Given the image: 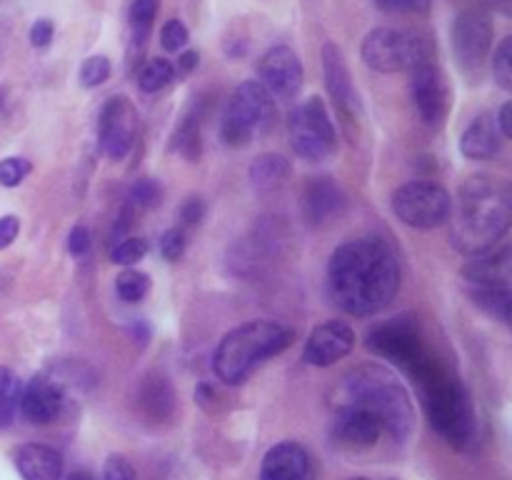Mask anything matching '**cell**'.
<instances>
[{"mask_svg": "<svg viewBox=\"0 0 512 480\" xmlns=\"http://www.w3.org/2000/svg\"><path fill=\"white\" fill-rule=\"evenodd\" d=\"M400 290V263L380 238L348 240L328 263V295L348 315H375Z\"/></svg>", "mask_w": 512, "mask_h": 480, "instance_id": "6da1fadb", "label": "cell"}, {"mask_svg": "<svg viewBox=\"0 0 512 480\" xmlns=\"http://www.w3.org/2000/svg\"><path fill=\"white\" fill-rule=\"evenodd\" d=\"M453 213V245L465 255H483L505 238L512 220L510 188L490 175H473L463 183Z\"/></svg>", "mask_w": 512, "mask_h": 480, "instance_id": "7a4b0ae2", "label": "cell"}, {"mask_svg": "<svg viewBox=\"0 0 512 480\" xmlns=\"http://www.w3.org/2000/svg\"><path fill=\"white\" fill-rule=\"evenodd\" d=\"M353 405L373 413L395 443H405L413 435L415 413L405 385L383 365H363L340 380L335 390V408Z\"/></svg>", "mask_w": 512, "mask_h": 480, "instance_id": "3957f363", "label": "cell"}, {"mask_svg": "<svg viewBox=\"0 0 512 480\" xmlns=\"http://www.w3.org/2000/svg\"><path fill=\"white\" fill-rule=\"evenodd\" d=\"M410 375L418 383L420 403L430 425L448 440L453 448L470 450L478 440V418L468 388L445 370L423 360Z\"/></svg>", "mask_w": 512, "mask_h": 480, "instance_id": "277c9868", "label": "cell"}, {"mask_svg": "<svg viewBox=\"0 0 512 480\" xmlns=\"http://www.w3.org/2000/svg\"><path fill=\"white\" fill-rule=\"evenodd\" d=\"M293 333L273 320H250L238 325L220 340L213 355V368L223 383L240 385L258 365L283 353Z\"/></svg>", "mask_w": 512, "mask_h": 480, "instance_id": "5b68a950", "label": "cell"}, {"mask_svg": "<svg viewBox=\"0 0 512 480\" xmlns=\"http://www.w3.org/2000/svg\"><path fill=\"white\" fill-rule=\"evenodd\" d=\"M270 118H273V95L258 80H245L225 105L220 138L225 140V145L243 148L268 128Z\"/></svg>", "mask_w": 512, "mask_h": 480, "instance_id": "8992f818", "label": "cell"}, {"mask_svg": "<svg viewBox=\"0 0 512 480\" xmlns=\"http://www.w3.org/2000/svg\"><path fill=\"white\" fill-rule=\"evenodd\" d=\"M288 135L293 153L298 158L320 163L330 158L338 148V135H335L333 118L328 113V105L323 98H308L290 113Z\"/></svg>", "mask_w": 512, "mask_h": 480, "instance_id": "52a82bcc", "label": "cell"}, {"mask_svg": "<svg viewBox=\"0 0 512 480\" xmlns=\"http://www.w3.org/2000/svg\"><path fill=\"white\" fill-rule=\"evenodd\" d=\"M393 210L405 225L418 230H430L443 225L450 218L453 200L450 193L438 183H415L403 185L393 195Z\"/></svg>", "mask_w": 512, "mask_h": 480, "instance_id": "ba28073f", "label": "cell"}, {"mask_svg": "<svg viewBox=\"0 0 512 480\" xmlns=\"http://www.w3.org/2000/svg\"><path fill=\"white\" fill-rule=\"evenodd\" d=\"M360 53H363L365 65L378 70V73H403V70H410L415 63L425 60L418 40L395 28L370 30L365 35Z\"/></svg>", "mask_w": 512, "mask_h": 480, "instance_id": "9c48e42d", "label": "cell"}, {"mask_svg": "<svg viewBox=\"0 0 512 480\" xmlns=\"http://www.w3.org/2000/svg\"><path fill=\"white\" fill-rule=\"evenodd\" d=\"M495 25L485 10L468 8L455 18L453 30H450V43L458 63L465 70H478L488 60L490 48H493Z\"/></svg>", "mask_w": 512, "mask_h": 480, "instance_id": "30bf717a", "label": "cell"}, {"mask_svg": "<svg viewBox=\"0 0 512 480\" xmlns=\"http://www.w3.org/2000/svg\"><path fill=\"white\" fill-rule=\"evenodd\" d=\"M138 135V110L125 95H115L100 110L98 140L110 160H123Z\"/></svg>", "mask_w": 512, "mask_h": 480, "instance_id": "8fae6325", "label": "cell"}, {"mask_svg": "<svg viewBox=\"0 0 512 480\" xmlns=\"http://www.w3.org/2000/svg\"><path fill=\"white\" fill-rule=\"evenodd\" d=\"M410 93H413L415 108L425 125H443L450 110V88L443 70L430 60H420L410 68Z\"/></svg>", "mask_w": 512, "mask_h": 480, "instance_id": "7c38bea8", "label": "cell"}, {"mask_svg": "<svg viewBox=\"0 0 512 480\" xmlns=\"http://www.w3.org/2000/svg\"><path fill=\"white\" fill-rule=\"evenodd\" d=\"M258 83L268 90L273 98L290 100L300 93L303 88V63H300L298 53L288 45H275L263 55L258 65Z\"/></svg>", "mask_w": 512, "mask_h": 480, "instance_id": "4fadbf2b", "label": "cell"}, {"mask_svg": "<svg viewBox=\"0 0 512 480\" xmlns=\"http://www.w3.org/2000/svg\"><path fill=\"white\" fill-rule=\"evenodd\" d=\"M368 348L385 355V358H393L395 363L405 365L408 370L425 358L423 348H420L418 328L410 318H395L393 323L380 325L378 330L370 333Z\"/></svg>", "mask_w": 512, "mask_h": 480, "instance_id": "5bb4252c", "label": "cell"}, {"mask_svg": "<svg viewBox=\"0 0 512 480\" xmlns=\"http://www.w3.org/2000/svg\"><path fill=\"white\" fill-rule=\"evenodd\" d=\"M353 345L355 330L348 323H340V320H328V323L318 325L308 335L303 360L308 365H315V368H330L338 360H343L353 350Z\"/></svg>", "mask_w": 512, "mask_h": 480, "instance_id": "9a60e30c", "label": "cell"}, {"mask_svg": "<svg viewBox=\"0 0 512 480\" xmlns=\"http://www.w3.org/2000/svg\"><path fill=\"white\" fill-rule=\"evenodd\" d=\"M323 73H325V88H328L330 98H333L335 108L340 110L343 118L355 120L360 115V95L355 90L353 75H350L348 63H345L343 50L335 43L323 45Z\"/></svg>", "mask_w": 512, "mask_h": 480, "instance_id": "2e32d148", "label": "cell"}, {"mask_svg": "<svg viewBox=\"0 0 512 480\" xmlns=\"http://www.w3.org/2000/svg\"><path fill=\"white\" fill-rule=\"evenodd\" d=\"M63 403V388L58 380L48 378V375H35L25 388H20L18 410L30 425L53 423L63 410Z\"/></svg>", "mask_w": 512, "mask_h": 480, "instance_id": "e0dca14e", "label": "cell"}, {"mask_svg": "<svg viewBox=\"0 0 512 480\" xmlns=\"http://www.w3.org/2000/svg\"><path fill=\"white\" fill-rule=\"evenodd\" d=\"M348 210V195L333 178H315L305 185L303 215L310 225L335 223Z\"/></svg>", "mask_w": 512, "mask_h": 480, "instance_id": "ac0fdd59", "label": "cell"}, {"mask_svg": "<svg viewBox=\"0 0 512 480\" xmlns=\"http://www.w3.org/2000/svg\"><path fill=\"white\" fill-rule=\"evenodd\" d=\"M333 440L348 448H370L383 435V425L373 413L353 405H340L333 420Z\"/></svg>", "mask_w": 512, "mask_h": 480, "instance_id": "d6986e66", "label": "cell"}, {"mask_svg": "<svg viewBox=\"0 0 512 480\" xmlns=\"http://www.w3.org/2000/svg\"><path fill=\"white\" fill-rule=\"evenodd\" d=\"M260 480H313L310 455L295 440H283L265 453Z\"/></svg>", "mask_w": 512, "mask_h": 480, "instance_id": "ffe728a7", "label": "cell"}, {"mask_svg": "<svg viewBox=\"0 0 512 480\" xmlns=\"http://www.w3.org/2000/svg\"><path fill=\"white\" fill-rule=\"evenodd\" d=\"M15 468L23 480H60L63 478L65 460L53 445L23 443L13 455Z\"/></svg>", "mask_w": 512, "mask_h": 480, "instance_id": "44dd1931", "label": "cell"}, {"mask_svg": "<svg viewBox=\"0 0 512 480\" xmlns=\"http://www.w3.org/2000/svg\"><path fill=\"white\" fill-rule=\"evenodd\" d=\"M503 148V133L498 128L495 115L483 113L465 128L460 138V150L468 160H490Z\"/></svg>", "mask_w": 512, "mask_h": 480, "instance_id": "7402d4cb", "label": "cell"}, {"mask_svg": "<svg viewBox=\"0 0 512 480\" xmlns=\"http://www.w3.org/2000/svg\"><path fill=\"white\" fill-rule=\"evenodd\" d=\"M463 278L470 285H475V288H485V285H510V250H500L493 258L488 253L473 255V260L463 268Z\"/></svg>", "mask_w": 512, "mask_h": 480, "instance_id": "603a6c76", "label": "cell"}, {"mask_svg": "<svg viewBox=\"0 0 512 480\" xmlns=\"http://www.w3.org/2000/svg\"><path fill=\"white\" fill-rule=\"evenodd\" d=\"M293 175V165L278 153L258 155L250 165V183L258 193H278Z\"/></svg>", "mask_w": 512, "mask_h": 480, "instance_id": "cb8c5ba5", "label": "cell"}, {"mask_svg": "<svg viewBox=\"0 0 512 480\" xmlns=\"http://www.w3.org/2000/svg\"><path fill=\"white\" fill-rule=\"evenodd\" d=\"M470 298L478 308H483L485 313L498 318L500 323H510V285H485V288L470 290Z\"/></svg>", "mask_w": 512, "mask_h": 480, "instance_id": "d4e9b609", "label": "cell"}, {"mask_svg": "<svg viewBox=\"0 0 512 480\" xmlns=\"http://www.w3.org/2000/svg\"><path fill=\"white\" fill-rule=\"evenodd\" d=\"M20 403V380L10 368L0 365V430L15 420Z\"/></svg>", "mask_w": 512, "mask_h": 480, "instance_id": "484cf974", "label": "cell"}, {"mask_svg": "<svg viewBox=\"0 0 512 480\" xmlns=\"http://www.w3.org/2000/svg\"><path fill=\"white\" fill-rule=\"evenodd\" d=\"M175 78V65L165 58H153L145 63V68L138 75V88L143 93H160L163 88H168Z\"/></svg>", "mask_w": 512, "mask_h": 480, "instance_id": "4316f807", "label": "cell"}, {"mask_svg": "<svg viewBox=\"0 0 512 480\" xmlns=\"http://www.w3.org/2000/svg\"><path fill=\"white\" fill-rule=\"evenodd\" d=\"M148 288L150 278L145 273H140V270H123V273L115 278V290H118L120 300H125V303H138V300H143Z\"/></svg>", "mask_w": 512, "mask_h": 480, "instance_id": "83f0119b", "label": "cell"}, {"mask_svg": "<svg viewBox=\"0 0 512 480\" xmlns=\"http://www.w3.org/2000/svg\"><path fill=\"white\" fill-rule=\"evenodd\" d=\"M173 148L188 160L200 158V123L198 118H185V123L175 130Z\"/></svg>", "mask_w": 512, "mask_h": 480, "instance_id": "f1b7e54d", "label": "cell"}, {"mask_svg": "<svg viewBox=\"0 0 512 480\" xmlns=\"http://www.w3.org/2000/svg\"><path fill=\"white\" fill-rule=\"evenodd\" d=\"M128 200L133 208H140V210L158 208L160 200H163V188H160L158 180L140 178V180H135L133 188H130Z\"/></svg>", "mask_w": 512, "mask_h": 480, "instance_id": "f546056e", "label": "cell"}, {"mask_svg": "<svg viewBox=\"0 0 512 480\" xmlns=\"http://www.w3.org/2000/svg\"><path fill=\"white\" fill-rule=\"evenodd\" d=\"M155 15H158V0H133V5H130V25H133L135 38L140 43L148 38V30L153 28Z\"/></svg>", "mask_w": 512, "mask_h": 480, "instance_id": "4dcf8cb0", "label": "cell"}, {"mask_svg": "<svg viewBox=\"0 0 512 480\" xmlns=\"http://www.w3.org/2000/svg\"><path fill=\"white\" fill-rule=\"evenodd\" d=\"M110 78V60L105 55H90L88 60H83L80 65V83L85 88H98L105 80Z\"/></svg>", "mask_w": 512, "mask_h": 480, "instance_id": "1f68e13d", "label": "cell"}, {"mask_svg": "<svg viewBox=\"0 0 512 480\" xmlns=\"http://www.w3.org/2000/svg\"><path fill=\"white\" fill-rule=\"evenodd\" d=\"M493 75L500 88H512V38H503L493 53Z\"/></svg>", "mask_w": 512, "mask_h": 480, "instance_id": "d6a6232c", "label": "cell"}, {"mask_svg": "<svg viewBox=\"0 0 512 480\" xmlns=\"http://www.w3.org/2000/svg\"><path fill=\"white\" fill-rule=\"evenodd\" d=\"M145 253H148V243L143 238H125L115 245L110 258L118 265H135L145 258Z\"/></svg>", "mask_w": 512, "mask_h": 480, "instance_id": "836d02e7", "label": "cell"}, {"mask_svg": "<svg viewBox=\"0 0 512 480\" xmlns=\"http://www.w3.org/2000/svg\"><path fill=\"white\" fill-rule=\"evenodd\" d=\"M33 170V165L25 158H5L0 160V185L5 188H15L25 180V175Z\"/></svg>", "mask_w": 512, "mask_h": 480, "instance_id": "e575fe53", "label": "cell"}, {"mask_svg": "<svg viewBox=\"0 0 512 480\" xmlns=\"http://www.w3.org/2000/svg\"><path fill=\"white\" fill-rule=\"evenodd\" d=\"M160 43H163V48L170 50V53H178L180 48H185V43H188V28L183 25V20H168V23L163 25V30H160Z\"/></svg>", "mask_w": 512, "mask_h": 480, "instance_id": "d590c367", "label": "cell"}, {"mask_svg": "<svg viewBox=\"0 0 512 480\" xmlns=\"http://www.w3.org/2000/svg\"><path fill=\"white\" fill-rule=\"evenodd\" d=\"M185 248H188V235L180 228L165 230L163 238H160V253H163V258L170 260V263L183 258Z\"/></svg>", "mask_w": 512, "mask_h": 480, "instance_id": "8d00e7d4", "label": "cell"}, {"mask_svg": "<svg viewBox=\"0 0 512 480\" xmlns=\"http://www.w3.org/2000/svg\"><path fill=\"white\" fill-rule=\"evenodd\" d=\"M103 480H135L133 465L120 453H113L103 465Z\"/></svg>", "mask_w": 512, "mask_h": 480, "instance_id": "74e56055", "label": "cell"}, {"mask_svg": "<svg viewBox=\"0 0 512 480\" xmlns=\"http://www.w3.org/2000/svg\"><path fill=\"white\" fill-rule=\"evenodd\" d=\"M375 5L385 13H425L433 0H375Z\"/></svg>", "mask_w": 512, "mask_h": 480, "instance_id": "f35d334b", "label": "cell"}, {"mask_svg": "<svg viewBox=\"0 0 512 480\" xmlns=\"http://www.w3.org/2000/svg\"><path fill=\"white\" fill-rule=\"evenodd\" d=\"M53 33H55L53 20H48V18L35 20L33 28H30V43H33L35 48H45V45L53 40Z\"/></svg>", "mask_w": 512, "mask_h": 480, "instance_id": "ab89813d", "label": "cell"}, {"mask_svg": "<svg viewBox=\"0 0 512 480\" xmlns=\"http://www.w3.org/2000/svg\"><path fill=\"white\" fill-rule=\"evenodd\" d=\"M68 250L73 255H85L90 250V233L85 225H75L68 235Z\"/></svg>", "mask_w": 512, "mask_h": 480, "instance_id": "60d3db41", "label": "cell"}, {"mask_svg": "<svg viewBox=\"0 0 512 480\" xmlns=\"http://www.w3.org/2000/svg\"><path fill=\"white\" fill-rule=\"evenodd\" d=\"M20 233V220L15 215H3L0 218V250L13 245V240L18 238Z\"/></svg>", "mask_w": 512, "mask_h": 480, "instance_id": "b9f144b4", "label": "cell"}, {"mask_svg": "<svg viewBox=\"0 0 512 480\" xmlns=\"http://www.w3.org/2000/svg\"><path fill=\"white\" fill-rule=\"evenodd\" d=\"M203 215H205V203L200 198H188L183 203V208H180V218L190 225L200 223V220H203Z\"/></svg>", "mask_w": 512, "mask_h": 480, "instance_id": "7bdbcfd3", "label": "cell"}, {"mask_svg": "<svg viewBox=\"0 0 512 480\" xmlns=\"http://www.w3.org/2000/svg\"><path fill=\"white\" fill-rule=\"evenodd\" d=\"M498 120V128L500 133H503V138H510L512 135V103H505L503 108H500V118Z\"/></svg>", "mask_w": 512, "mask_h": 480, "instance_id": "ee69618b", "label": "cell"}, {"mask_svg": "<svg viewBox=\"0 0 512 480\" xmlns=\"http://www.w3.org/2000/svg\"><path fill=\"white\" fill-rule=\"evenodd\" d=\"M198 63H200V53H198V50H188V53L180 55L178 70H180V73H190V70L198 68Z\"/></svg>", "mask_w": 512, "mask_h": 480, "instance_id": "f6af8a7d", "label": "cell"}, {"mask_svg": "<svg viewBox=\"0 0 512 480\" xmlns=\"http://www.w3.org/2000/svg\"><path fill=\"white\" fill-rule=\"evenodd\" d=\"M65 480H95V475L90 470H73Z\"/></svg>", "mask_w": 512, "mask_h": 480, "instance_id": "bcb514c9", "label": "cell"}, {"mask_svg": "<svg viewBox=\"0 0 512 480\" xmlns=\"http://www.w3.org/2000/svg\"><path fill=\"white\" fill-rule=\"evenodd\" d=\"M350 480H370V478H350ZM385 480H398V478H385Z\"/></svg>", "mask_w": 512, "mask_h": 480, "instance_id": "7dc6e473", "label": "cell"}]
</instances>
